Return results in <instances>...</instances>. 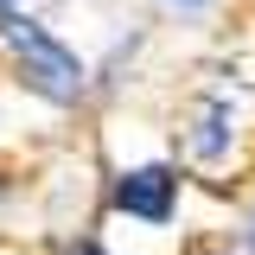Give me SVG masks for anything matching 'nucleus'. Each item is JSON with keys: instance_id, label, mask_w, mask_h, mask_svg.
<instances>
[{"instance_id": "f257e3e1", "label": "nucleus", "mask_w": 255, "mask_h": 255, "mask_svg": "<svg viewBox=\"0 0 255 255\" xmlns=\"http://www.w3.org/2000/svg\"><path fill=\"white\" fill-rule=\"evenodd\" d=\"M0 38L19 51V70H26V90L32 96H45V102H58V109H70V102L83 96V58H77L45 19L6 6V13H0Z\"/></svg>"}, {"instance_id": "f03ea898", "label": "nucleus", "mask_w": 255, "mask_h": 255, "mask_svg": "<svg viewBox=\"0 0 255 255\" xmlns=\"http://www.w3.org/2000/svg\"><path fill=\"white\" fill-rule=\"evenodd\" d=\"M115 211L134 223H172L179 217V172L172 166H128L115 179Z\"/></svg>"}, {"instance_id": "7ed1b4c3", "label": "nucleus", "mask_w": 255, "mask_h": 255, "mask_svg": "<svg viewBox=\"0 0 255 255\" xmlns=\"http://www.w3.org/2000/svg\"><path fill=\"white\" fill-rule=\"evenodd\" d=\"M223 147H230V109L217 102V109H211L204 122L191 128V153H198V159H217Z\"/></svg>"}, {"instance_id": "20e7f679", "label": "nucleus", "mask_w": 255, "mask_h": 255, "mask_svg": "<svg viewBox=\"0 0 255 255\" xmlns=\"http://www.w3.org/2000/svg\"><path fill=\"white\" fill-rule=\"evenodd\" d=\"M172 6H204V0H172Z\"/></svg>"}, {"instance_id": "39448f33", "label": "nucleus", "mask_w": 255, "mask_h": 255, "mask_svg": "<svg viewBox=\"0 0 255 255\" xmlns=\"http://www.w3.org/2000/svg\"><path fill=\"white\" fill-rule=\"evenodd\" d=\"M6 6H19V0H0V13H6Z\"/></svg>"}]
</instances>
